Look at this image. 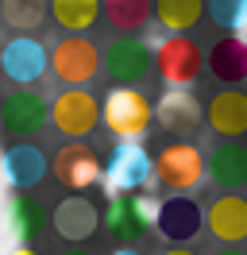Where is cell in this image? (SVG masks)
I'll list each match as a JSON object with an SVG mask.
<instances>
[{"mask_svg": "<svg viewBox=\"0 0 247 255\" xmlns=\"http://www.w3.org/2000/svg\"><path fill=\"white\" fill-rule=\"evenodd\" d=\"M8 255H43V252H35V248H23V244H15Z\"/></svg>", "mask_w": 247, "mask_h": 255, "instance_id": "26", "label": "cell"}, {"mask_svg": "<svg viewBox=\"0 0 247 255\" xmlns=\"http://www.w3.org/2000/svg\"><path fill=\"white\" fill-rule=\"evenodd\" d=\"M62 255H89V252H81V248H70V252H62Z\"/></svg>", "mask_w": 247, "mask_h": 255, "instance_id": "30", "label": "cell"}, {"mask_svg": "<svg viewBox=\"0 0 247 255\" xmlns=\"http://www.w3.org/2000/svg\"><path fill=\"white\" fill-rule=\"evenodd\" d=\"M154 120V105L147 93L139 89H112L101 101V124L120 139V143H135L139 135H147V128Z\"/></svg>", "mask_w": 247, "mask_h": 255, "instance_id": "1", "label": "cell"}, {"mask_svg": "<svg viewBox=\"0 0 247 255\" xmlns=\"http://www.w3.org/2000/svg\"><path fill=\"white\" fill-rule=\"evenodd\" d=\"M112 255H143V252H135V248H116Z\"/></svg>", "mask_w": 247, "mask_h": 255, "instance_id": "28", "label": "cell"}, {"mask_svg": "<svg viewBox=\"0 0 247 255\" xmlns=\"http://www.w3.org/2000/svg\"><path fill=\"white\" fill-rule=\"evenodd\" d=\"M50 124L74 143H81V135H93V128L101 124V101L89 89H62L50 101Z\"/></svg>", "mask_w": 247, "mask_h": 255, "instance_id": "9", "label": "cell"}, {"mask_svg": "<svg viewBox=\"0 0 247 255\" xmlns=\"http://www.w3.org/2000/svg\"><path fill=\"white\" fill-rule=\"evenodd\" d=\"M101 221H105L108 236L116 240V244L131 248V244H139V240L151 232L154 201L143 197V193H112V197H108V209L101 213Z\"/></svg>", "mask_w": 247, "mask_h": 255, "instance_id": "4", "label": "cell"}, {"mask_svg": "<svg viewBox=\"0 0 247 255\" xmlns=\"http://www.w3.org/2000/svg\"><path fill=\"white\" fill-rule=\"evenodd\" d=\"M4 224H8V232H12L15 244L31 248L35 240L43 236V228H46L43 201L31 197V193H8V201H4Z\"/></svg>", "mask_w": 247, "mask_h": 255, "instance_id": "17", "label": "cell"}, {"mask_svg": "<svg viewBox=\"0 0 247 255\" xmlns=\"http://www.w3.org/2000/svg\"><path fill=\"white\" fill-rule=\"evenodd\" d=\"M154 178V159L139 143H116L105 162V190L112 193H139Z\"/></svg>", "mask_w": 247, "mask_h": 255, "instance_id": "7", "label": "cell"}, {"mask_svg": "<svg viewBox=\"0 0 247 255\" xmlns=\"http://www.w3.org/2000/svg\"><path fill=\"white\" fill-rule=\"evenodd\" d=\"M46 120H50V101L39 89H12L0 101V124L19 143H31V135H39Z\"/></svg>", "mask_w": 247, "mask_h": 255, "instance_id": "6", "label": "cell"}, {"mask_svg": "<svg viewBox=\"0 0 247 255\" xmlns=\"http://www.w3.org/2000/svg\"><path fill=\"white\" fill-rule=\"evenodd\" d=\"M162 255H197V252H189V248H166Z\"/></svg>", "mask_w": 247, "mask_h": 255, "instance_id": "27", "label": "cell"}, {"mask_svg": "<svg viewBox=\"0 0 247 255\" xmlns=\"http://www.w3.org/2000/svg\"><path fill=\"white\" fill-rule=\"evenodd\" d=\"M101 66H105V74L120 89H135L139 81L151 74V47L139 39V35H120V39H112L108 50L101 54Z\"/></svg>", "mask_w": 247, "mask_h": 255, "instance_id": "10", "label": "cell"}, {"mask_svg": "<svg viewBox=\"0 0 247 255\" xmlns=\"http://www.w3.org/2000/svg\"><path fill=\"white\" fill-rule=\"evenodd\" d=\"M205 228L220 244H228V248L244 244L247 240V197H236V193L216 197L213 205H209V213H205Z\"/></svg>", "mask_w": 247, "mask_h": 255, "instance_id": "18", "label": "cell"}, {"mask_svg": "<svg viewBox=\"0 0 247 255\" xmlns=\"http://www.w3.org/2000/svg\"><path fill=\"white\" fill-rule=\"evenodd\" d=\"M46 70L66 85V89H85L97 70H101V50L85 35H62L54 50L46 54Z\"/></svg>", "mask_w": 247, "mask_h": 255, "instance_id": "2", "label": "cell"}, {"mask_svg": "<svg viewBox=\"0 0 247 255\" xmlns=\"http://www.w3.org/2000/svg\"><path fill=\"white\" fill-rule=\"evenodd\" d=\"M205 16V0H154V19L170 35L193 31Z\"/></svg>", "mask_w": 247, "mask_h": 255, "instance_id": "22", "label": "cell"}, {"mask_svg": "<svg viewBox=\"0 0 247 255\" xmlns=\"http://www.w3.org/2000/svg\"><path fill=\"white\" fill-rule=\"evenodd\" d=\"M0 19L15 35H31L46 19V0H0Z\"/></svg>", "mask_w": 247, "mask_h": 255, "instance_id": "24", "label": "cell"}, {"mask_svg": "<svg viewBox=\"0 0 247 255\" xmlns=\"http://www.w3.org/2000/svg\"><path fill=\"white\" fill-rule=\"evenodd\" d=\"M46 170H50V162L35 143H12L0 155V174L12 193H31L46 178Z\"/></svg>", "mask_w": 247, "mask_h": 255, "instance_id": "14", "label": "cell"}, {"mask_svg": "<svg viewBox=\"0 0 247 255\" xmlns=\"http://www.w3.org/2000/svg\"><path fill=\"white\" fill-rule=\"evenodd\" d=\"M216 255H247V252H240V248H224V252H216Z\"/></svg>", "mask_w": 247, "mask_h": 255, "instance_id": "29", "label": "cell"}, {"mask_svg": "<svg viewBox=\"0 0 247 255\" xmlns=\"http://www.w3.org/2000/svg\"><path fill=\"white\" fill-rule=\"evenodd\" d=\"M50 224H54L58 240H66V244H85V240L101 228V209L93 205L89 197L70 193V197H62L58 205H54Z\"/></svg>", "mask_w": 247, "mask_h": 255, "instance_id": "15", "label": "cell"}, {"mask_svg": "<svg viewBox=\"0 0 247 255\" xmlns=\"http://www.w3.org/2000/svg\"><path fill=\"white\" fill-rule=\"evenodd\" d=\"M205 124L224 139L247 135V93L244 89H220L205 105Z\"/></svg>", "mask_w": 247, "mask_h": 255, "instance_id": "16", "label": "cell"}, {"mask_svg": "<svg viewBox=\"0 0 247 255\" xmlns=\"http://www.w3.org/2000/svg\"><path fill=\"white\" fill-rule=\"evenodd\" d=\"M205 174L213 178L216 186H224V190L247 186V147L240 143V139L216 143L213 151H209V159H205Z\"/></svg>", "mask_w": 247, "mask_h": 255, "instance_id": "19", "label": "cell"}, {"mask_svg": "<svg viewBox=\"0 0 247 255\" xmlns=\"http://www.w3.org/2000/svg\"><path fill=\"white\" fill-rule=\"evenodd\" d=\"M154 124L162 128L166 135H193L205 124V109L189 89H166L154 105Z\"/></svg>", "mask_w": 247, "mask_h": 255, "instance_id": "13", "label": "cell"}, {"mask_svg": "<svg viewBox=\"0 0 247 255\" xmlns=\"http://www.w3.org/2000/svg\"><path fill=\"white\" fill-rule=\"evenodd\" d=\"M0 74L15 89H31L46 74V47L35 35H12L0 50Z\"/></svg>", "mask_w": 247, "mask_h": 255, "instance_id": "11", "label": "cell"}, {"mask_svg": "<svg viewBox=\"0 0 247 255\" xmlns=\"http://www.w3.org/2000/svg\"><path fill=\"white\" fill-rule=\"evenodd\" d=\"M209 16L224 31H244L247 27V0H209Z\"/></svg>", "mask_w": 247, "mask_h": 255, "instance_id": "25", "label": "cell"}, {"mask_svg": "<svg viewBox=\"0 0 247 255\" xmlns=\"http://www.w3.org/2000/svg\"><path fill=\"white\" fill-rule=\"evenodd\" d=\"M50 170L70 193H85L105 182V162L89 143H62L50 159Z\"/></svg>", "mask_w": 247, "mask_h": 255, "instance_id": "8", "label": "cell"}, {"mask_svg": "<svg viewBox=\"0 0 247 255\" xmlns=\"http://www.w3.org/2000/svg\"><path fill=\"white\" fill-rule=\"evenodd\" d=\"M101 16L120 35H139L151 23V0H101Z\"/></svg>", "mask_w": 247, "mask_h": 255, "instance_id": "23", "label": "cell"}, {"mask_svg": "<svg viewBox=\"0 0 247 255\" xmlns=\"http://www.w3.org/2000/svg\"><path fill=\"white\" fill-rule=\"evenodd\" d=\"M46 16L66 35H85L101 19V0H46Z\"/></svg>", "mask_w": 247, "mask_h": 255, "instance_id": "21", "label": "cell"}, {"mask_svg": "<svg viewBox=\"0 0 247 255\" xmlns=\"http://www.w3.org/2000/svg\"><path fill=\"white\" fill-rule=\"evenodd\" d=\"M201 228H205V209L193 197L174 193V197H166L162 205L154 209V232L166 240L170 248H185Z\"/></svg>", "mask_w": 247, "mask_h": 255, "instance_id": "12", "label": "cell"}, {"mask_svg": "<svg viewBox=\"0 0 247 255\" xmlns=\"http://www.w3.org/2000/svg\"><path fill=\"white\" fill-rule=\"evenodd\" d=\"M209 70L216 74V81H224L228 89L247 81V39L244 35H224L216 39L209 50Z\"/></svg>", "mask_w": 247, "mask_h": 255, "instance_id": "20", "label": "cell"}, {"mask_svg": "<svg viewBox=\"0 0 247 255\" xmlns=\"http://www.w3.org/2000/svg\"><path fill=\"white\" fill-rule=\"evenodd\" d=\"M151 66L158 70V78L166 81V89H189L201 78L205 54L189 35H166L151 54Z\"/></svg>", "mask_w": 247, "mask_h": 255, "instance_id": "5", "label": "cell"}, {"mask_svg": "<svg viewBox=\"0 0 247 255\" xmlns=\"http://www.w3.org/2000/svg\"><path fill=\"white\" fill-rule=\"evenodd\" d=\"M154 178H158L162 190L182 193V197L189 190H197L201 182H205V155H201V147H193L189 139L166 143L154 155Z\"/></svg>", "mask_w": 247, "mask_h": 255, "instance_id": "3", "label": "cell"}]
</instances>
